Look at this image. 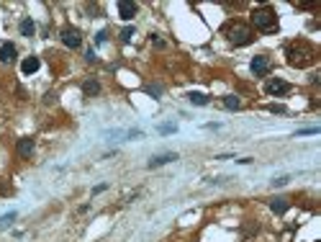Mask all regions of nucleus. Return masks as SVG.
<instances>
[{
	"label": "nucleus",
	"mask_w": 321,
	"mask_h": 242,
	"mask_svg": "<svg viewBox=\"0 0 321 242\" xmlns=\"http://www.w3.org/2000/svg\"><path fill=\"white\" fill-rule=\"evenodd\" d=\"M319 60V49L314 47L308 39H295L285 47V62L295 70H303V67H311Z\"/></svg>",
	"instance_id": "1"
},
{
	"label": "nucleus",
	"mask_w": 321,
	"mask_h": 242,
	"mask_svg": "<svg viewBox=\"0 0 321 242\" xmlns=\"http://www.w3.org/2000/svg\"><path fill=\"white\" fill-rule=\"evenodd\" d=\"M221 34L226 36L229 44H234V47H247V44L255 41V31H252L247 24H242V21H229V24L221 29Z\"/></svg>",
	"instance_id": "2"
},
{
	"label": "nucleus",
	"mask_w": 321,
	"mask_h": 242,
	"mask_svg": "<svg viewBox=\"0 0 321 242\" xmlns=\"http://www.w3.org/2000/svg\"><path fill=\"white\" fill-rule=\"evenodd\" d=\"M252 26H255L257 31H262V34H275V31L280 29L275 8H272V5H260V8H255V10H252Z\"/></svg>",
	"instance_id": "3"
},
{
	"label": "nucleus",
	"mask_w": 321,
	"mask_h": 242,
	"mask_svg": "<svg viewBox=\"0 0 321 242\" xmlns=\"http://www.w3.org/2000/svg\"><path fill=\"white\" fill-rule=\"evenodd\" d=\"M249 70H252V75H257V77H265V75H270V70H272V62H270V57H265V54H257L255 60H252Z\"/></svg>",
	"instance_id": "4"
},
{
	"label": "nucleus",
	"mask_w": 321,
	"mask_h": 242,
	"mask_svg": "<svg viewBox=\"0 0 321 242\" xmlns=\"http://www.w3.org/2000/svg\"><path fill=\"white\" fill-rule=\"evenodd\" d=\"M288 90H291V85L285 83V80H280V77H270L267 83H265V93H267V96H275V98L285 96Z\"/></svg>",
	"instance_id": "5"
},
{
	"label": "nucleus",
	"mask_w": 321,
	"mask_h": 242,
	"mask_svg": "<svg viewBox=\"0 0 321 242\" xmlns=\"http://www.w3.org/2000/svg\"><path fill=\"white\" fill-rule=\"evenodd\" d=\"M62 44L70 47V49H77L80 44H83V36H80V31L75 26H64L62 29Z\"/></svg>",
	"instance_id": "6"
},
{
	"label": "nucleus",
	"mask_w": 321,
	"mask_h": 242,
	"mask_svg": "<svg viewBox=\"0 0 321 242\" xmlns=\"http://www.w3.org/2000/svg\"><path fill=\"white\" fill-rule=\"evenodd\" d=\"M33 147H36V144H33L31 137H24V139H18L16 152H18V157H21V160H29V157L33 155Z\"/></svg>",
	"instance_id": "7"
},
{
	"label": "nucleus",
	"mask_w": 321,
	"mask_h": 242,
	"mask_svg": "<svg viewBox=\"0 0 321 242\" xmlns=\"http://www.w3.org/2000/svg\"><path fill=\"white\" fill-rule=\"evenodd\" d=\"M270 209H272V214H285L291 209V199H285V196H275V199H270Z\"/></svg>",
	"instance_id": "8"
},
{
	"label": "nucleus",
	"mask_w": 321,
	"mask_h": 242,
	"mask_svg": "<svg viewBox=\"0 0 321 242\" xmlns=\"http://www.w3.org/2000/svg\"><path fill=\"white\" fill-rule=\"evenodd\" d=\"M118 16L123 21H131L136 16V3H129V0H121L118 3Z\"/></svg>",
	"instance_id": "9"
},
{
	"label": "nucleus",
	"mask_w": 321,
	"mask_h": 242,
	"mask_svg": "<svg viewBox=\"0 0 321 242\" xmlns=\"http://www.w3.org/2000/svg\"><path fill=\"white\" fill-rule=\"evenodd\" d=\"M41 67V62H39V57H26L24 62H21V72L24 75H33Z\"/></svg>",
	"instance_id": "10"
},
{
	"label": "nucleus",
	"mask_w": 321,
	"mask_h": 242,
	"mask_svg": "<svg viewBox=\"0 0 321 242\" xmlns=\"http://www.w3.org/2000/svg\"><path fill=\"white\" fill-rule=\"evenodd\" d=\"M16 60V44H0V62H13Z\"/></svg>",
	"instance_id": "11"
},
{
	"label": "nucleus",
	"mask_w": 321,
	"mask_h": 242,
	"mask_svg": "<svg viewBox=\"0 0 321 242\" xmlns=\"http://www.w3.org/2000/svg\"><path fill=\"white\" fill-rule=\"evenodd\" d=\"M83 93L88 96V98H93V96H98L100 93V83L95 77H88L85 83H83Z\"/></svg>",
	"instance_id": "12"
},
{
	"label": "nucleus",
	"mask_w": 321,
	"mask_h": 242,
	"mask_svg": "<svg viewBox=\"0 0 321 242\" xmlns=\"http://www.w3.org/2000/svg\"><path fill=\"white\" fill-rule=\"evenodd\" d=\"M173 160H177L175 152H167V155H157L149 160V168H159V165H167V163H173Z\"/></svg>",
	"instance_id": "13"
},
{
	"label": "nucleus",
	"mask_w": 321,
	"mask_h": 242,
	"mask_svg": "<svg viewBox=\"0 0 321 242\" xmlns=\"http://www.w3.org/2000/svg\"><path fill=\"white\" fill-rule=\"evenodd\" d=\"M18 29H21V34H24V36H33V31H36V26H33V21H31V18H24Z\"/></svg>",
	"instance_id": "14"
},
{
	"label": "nucleus",
	"mask_w": 321,
	"mask_h": 242,
	"mask_svg": "<svg viewBox=\"0 0 321 242\" xmlns=\"http://www.w3.org/2000/svg\"><path fill=\"white\" fill-rule=\"evenodd\" d=\"M224 106H226L229 111H239V108H242V101H239L236 96H226V98H224Z\"/></svg>",
	"instance_id": "15"
},
{
	"label": "nucleus",
	"mask_w": 321,
	"mask_h": 242,
	"mask_svg": "<svg viewBox=\"0 0 321 242\" xmlns=\"http://www.w3.org/2000/svg\"><path fill=\"white\" fill-rule=\"evenodd\" d=\"M188 101L193 103V106H208V96H203V93H190Z\"/></svg>",
	"instance_id": "16"
},
{
	"label": "nucleus",
	"mask_w": 321,
	"mask_h": 242,
	"mask_svg": "<svg viewBox=\"0 0 321 242\" xmlns=\"http://www.w3.org/2000/svg\"><path fill=\"white\" fill-rule=\"evenodd\" d=\"M16 219V211H10V214H5V216H0V229H5L10 222Z\"/></svg>",
	"instance_id": "17"
},
{
	"label": "nucleus",
	"mask_w": 321,
	"mask_h": 242,
	"mask_svg": "<svg viewBox=\"0 0 321 242\" xmlns=\"http://www.w3.org/2000/svg\"><path fill=\"white\" fill-rule=\"evenodd\" d=\"M131 36H134V26H126L121 31V41H131Z\"/></svg>",
	"instance_id": "18"
},
{
	"label": "nucleus",
	"mask_w": 321,
	"mask_h": 242,
	"mask_svg": "<svg viewBox=\"0 0 321 242\" xmlns=\"http://www.w3.org/2000/svg\"><path fill=\"white\" fill-rule=\"evenodd\" d=\"M146 93L149 96H162V88L159 85H146Z\"/></svg>",
	"instance_id": "19"
},
{
	"label": "nucleus",
	"mask_w": 321,
	"mask_h": 242,
	"mask_svg": "<svg viewBox=\"0 0 321 242\" xmlns=\"http://www.w3.org/2000/svg\"><path fill=\"white\" fill-rule=\"evenodd\" d=\"M175 129H177V126H175V124H165V126H162V129H159V132H162V134H170V132H175Z\"/></svg>",
	"instance_id": "20"
},
{
	"label": "nucleus",
	"mask_w": 321,
	"mask_h": 242,
	"mask_svg": "<svg viewBox=\"0 0 321 242\" xmlns=\"http://www.w3.org/2000/svg\"><path fill=\"white\" fill-rule=\"evenodd\" d=\"M106 39H108V31H106V29H103V31L98 34V36H95V41H98V44H103V41H106Z\"/></svg>",
	"instance_id": "21"
},
{
	"label": "nucleus",
	"mask_w": 321,
	"mask_h": 242,
	"mask_svg": "<svg viewBox=\"0 0 321 242\" xmlns=\"http://www.w3.org/2000/svg\"><path fill=\"white\" fill-rule=\"evenodd\" d=\"M298 134H301V137H306V134H319V129H316V126H311V129H301Z\"/></svg>",
	"instance_id": "22"
},
{
	"label": "nucleus",
	"mask_w": 321,
	"mask_h": 242,
	"mask_svg": "<svg viewBox=\"0 0 321 242\" xmlns=\"http://www.w3.org/2000/svg\"><path fill=\"white\" fill-rule=\"evenodd\" d=\"M270 111H272V113H285V108H283V106H270Z\"/></svg>",
	"instance_id": "23"
}]
</instances>
